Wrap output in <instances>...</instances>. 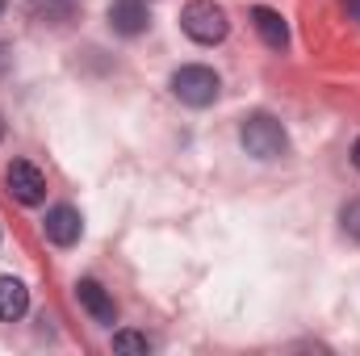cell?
Wrapping results in <instances>:
<instances>
[{
  "label": "cell",
  "mask_w": 360,
  "mask_h": 356,
  "mask_svg": "<svg viewBox=\"0 0 360 356\" xmlns=\"http://www.w3.org/2000/svg\"><path fill=\"white\" fill-rule=\"evenodd\" d=\"M239 143H243V151H248L252 160H281V155L289 151V134H285V126H281L272 113H252V117H243Z\"/></svg>",
  "instance_id": "obj_1"
},
{
  "label": "cell",
  "mask_w": 360,
  "mask_h": 356,
  "mask_svg": "<svg viewBox=\"0 0 360 356\" xmlns=\"http://www.w3.org/2000/svg\"><path fill=\"white\" fill-rule=\"evenodd\" d=\"M168 89H172V96H176L180 105H188V109H205V105L218 101L222 80H218V72L205 68V63H184V68L172 72Z\"/></svg>",
  "instance_id": "obj_2"
},
{
  "label": "cell",
  "mask_w": 360,
  "mask_h": 356,
  "mask_svg": "<svg viewBox=\"0 0 360 356\" xmlns=\"http://www.w3.org/2000/svg\"><path fill=\"white\" fill-rule=\"evenodd\" d=\"M180 30H184L197 46H214V42L226 38L231 21H226L222 4H214V0H188V4L180 8Z\"/></svg>",
  "instance_id": "obj_3"
},
{
  "label": "cell",
  "mask_w": 360,
  "mask_h": 356,
  "mask_svg": "<svg viewBox=\"0 0 360 356\" xmlns=\"http://www.w3.org/2000/svg\"><path fill=\"white\" fill-rule=\"evenodd\" d=\"M4 184H8V193H13L21 205H38V201L46 197V177H42V168L30 164V160H13L8 172H4Z\"/></svg>",
  "instance_id": "obj_4"
},
{
  "label": "cell",
  "mask_w": 360,
  "mask_h": 356,
  "mask_svg": "<svg viewBox=\"0 0 360 356\" xmlns=\"http://www.w3.org/2000/svg\"><path fill=\"white\" fill-rule=\"evenodd\" d=\"M42 231H46V239H51L55 248H72V243H80V235H84V218H80L76 205H55V210H46Z\"/></svg>",
  "instance_id": "obj_5"
},
{
  "label": "cell",
  "mask_w": 360,
  "mask_h": 356,
  "mask_svg": "<svg viewBox=\"0 0 360 356\" xmlns=\"http://www.w3.org/2000/svg\"><path fill=\"white\" fill-rule=\"evenodd\" d=\"M147 21H151L147 0H109V25H113V34L139 38L147 30Z\"/></svg>",
  "instance_id": "obj_6"
},
{
  "label": "cell",
  "mask_w": 360,
  "mask_h": 356,
  "mask_svg": "<svg viewBox=\"0 0 360 356\" xmlns=\"http://www.w3.org/2000/svg\"><path fill=\"white\" fill-rule=\"evenodd\" d=\"M76 298H80V306L89 310L96 323H117V302L109 298V289L101 285V281H92V276H84V281H76Z\"/></svg>",
  "instance_id": "obj_7"
},
{
  "label": "cell",
  "mask_w": 360,
  "mask_h": 356,
  "mask_svg": "<svg viewBox=\"0 0 360 356\" xmlns=\"http://www.w3.org/2000/svg\"><path fill=\"white\" fill-rule=\"evenodd\" d=\"M252 25H256V34L264 38V46H272V51H281V46L289 42V25L281 21V13L269 8V4H256V8H252Z\"/></svg>",
  "instance_id": "obj_8"
},
{
  "label": "cell",
  "mask_w": 360,
  "mask_h": 356,
  "mask_svg": "<svg viewBox=\"0 0 360 356\" xmlns=\"http://www.w3.org/2000/svg\"><path fill=\"white\" fill-rule=\"evenodd\" d=\"M30 310V289L17 276H0V323H17Z\"/></svg>",
  "instance_id": "obj_9"
},
{
  "label": "cell",
  "mask_w": 360,
  "mask_h": 356,
  "mask_svg": "<svg viewBox=\"0 0 360 356\" xmlns=\"http://www.w3.org/2000/svg\"><path fill=\"white\" fill-rule=\"evenodd\" d=\"M113 352H139V356H147V352H151V340H147L143 331H117V336H113Z\"/></svg>",
  "instance_id": "obj_10"
},
{
  "label": "cell",
  "mask_w": 360,
  "mask_h": 356,
  "mask_svg": "<svg viewBox=\"0 0 360 356\" xmlns=\"http://www.w3.org/2000/svg\"><path fill=\"white\" fill-rule=\"evenodd\" d=\"M340 227H344V235H348V239H356V243H360V197H352V201L340 210Z\"/></svg>",
  "instance_id": "obj_11"
},
{
  "label": "cell",
  "mask_w": 360,
  "mask_h": 356,
  "mask_svg": "<svg viewBox=\"0 0 360 356\" xmlns=\"http://www.w3.org/2000/svg\"><path fill=\"white\" fill-rule=\"evenodd\" d=\"M344 8H348V13H352V17L360 21V0H344Z\"/></svg>",
  "instance_id": "obj_12"
},
{
  "label": "cell",
  "mask_w": 360,
  "mask_h": 356,
  "mask_svg": "<svg viewBox=\"0 0 360 356\" xmlns=\"http://www.w3.org/2000/svg\"><path fill=\"white\" fill-rule=\"evenodd\" d=\"M352 164L360 168V139H356V147H352Z\"/></svg>",
  "instance_id": "obj_13"
},
{
  "label": "cell",
  "mask_w": 360,
  "mask_h": 356,
  "mask_svg": "<svg viewBox=\"0 0 360 356\" xmlns=\"http://www.w3.org/2000/svg\"><path fill=\"white\" fill-rule=\"evenodd\" d=\"M0 139H4V117H0Z\"/></svg>",
  "instance_id": "obj_14"
},
{
  "label": "cell",
  "mask_w": 360,
  "mask_h": 356,
  "mask_svg": "<svg viewBox=\"0 0 360 356\" xmlns=\"http://www.w3.org/2000/svg\"><path fill=\"white\" fill-rule=\"evenodd\" d=\"M0 13H4V0H0Z\"/></svg>",
  "instance_id": "obj_15"
}]
</instances>
